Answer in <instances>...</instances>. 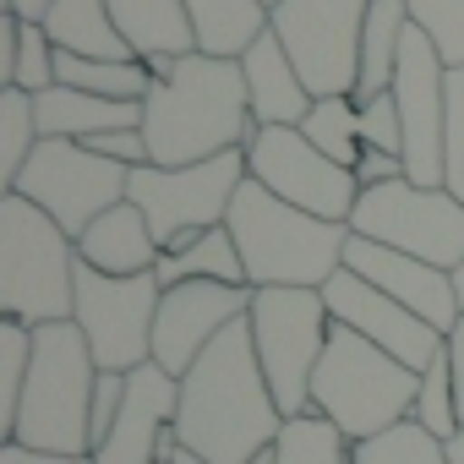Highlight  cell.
I'll return each instance as SVG.
<instances>
[{"instance_id":"37","label":"cell","mask_w":464,"mask_h":464,"mask_svg":"<svg viewBox=\"0 0 464 464\" xmlns=\"http://www.w3.org/2000/svg\"><path fill=\"white\" fill-rule=\"evenodd\" d=\"M88 148H93V153H104V159H115V164H126V169H142V164H153V153H148V137H142V126L99 131V137H88Z\"/></svg>"},{"instance_id":"40","label":"cell","mask_w":464,"mask_h":464,"mask_svg":"<svg viewBox=\"0 0 464 464\" xmlns=\"http://www.w3.org/2000/svg\"><path fill=\"white\" fill-rule=\"evenodd\" d=\"M0 464H99L93 453H44V448H28V442H6L0 448Z\"/></svg>"},{"instance_id":"42","label":"cell","mask_w":464,"mask_h":464,"mask_svg":"<svg viewBox=\"0 0 464 464\" xmlns=\"http://www.w3.org/2000/svg\"><path fill=\"white\" fill-rule=\"evenodd\" d=\"M153 464H208V459H197V453H191V448L169 431V437L159 442V459H153Z\"/></svg>"},{"instance_id":"10","label":"cell","mask_w":464,"mask_h":464,"mask_svg":"<svg viewBox=\"0 0 464 464\" xmlns=\"http://www.w3.org/2000/svg\"><path fill=\"white\" fill-rule=\"evenodd\" d=\"M126 186H131V169L93 153L88 142H66V137H44L34 148V159L12 175L6 191L28 197L34 208H44L66 236L77 241L82 229L110 213L115 202H126Z\"/></svg>"},{"instance_id":"34","label":"cell","mask_w":464,"mask_h":464,"mask_svg":"<svg viewBox=\"0 0 464 464\" xmlns=\"http://www.w3.org/2000/svg\"><path fill=\"white\" fill-rule=\"evenodd\" d=\"M55 61H61V50L50 44L44 23H23L17 66H12V82H6V88H23V93H44V88H55Z\"/></svg>"},{"instance_id":"47","label":"cell","mask_w":464,"mask_h":464,"mask_svg":"<svg viewBox=\"0 0 464 464\" xmlns=\"http://www.w3.org/2000/svg\"><path fill=\"white\" fill-rule=\"evenodd\" d=\"M263 6H268V12H274V6H279V0H263Z\"/></svg>"},{"instance_id":"25","label":"cell","mask_w":464,"mask_h":464,"mask_svg":"<svg viewBox=\"0 0 464 464\" xmlns=\"http://www.w3.org/2000/svg\"><path fill=\"white\" fill-rule=\"evenodd\" d=\"M186 279H218V285H246V263L236 252L229 224H213L186 246V252H164L159 257V285H186Z\"/></svg>"},{"instance_id":"12","label":"cell","mask_w":464,"mask_h":464,"mask_svg":"<svg viewBox=\"0 0 464 464\" xmlns=\"http://www.w3.org/2000/svg\"><path fill=\"white\" fill-rule=\"evenodd\" d=\"M164 285L159 274L115 279L88 263H77V312L72 323L82 328L99 372H137L153 361V323H159Z\"/></svg>"},{"instance_id":"46","label":"cell","mask_w":464,"mask_h":464,"mask_svg":"<svg viewBox=\"0 0 464 464\" xmlns=\"http://www.w3.org/2000/svg\"><path fill=\"white\" fill-rule=\"evenodd\" d=\"M453 290H459V306H464V263L453 268Z\"/></svg>"},{"instance_id":"33","label":"cell","mask_w":464,"mask_h":464,"mask_svg":"<svg viewBox=\"0 0 464 464\" xmlns=\"http://www.w3.org/2000/svg\"><path fill=\"white\" fill-rule=\"evenodd\" d=\"M410 28L431 39L448 72L464 66V0H410Z\"/></svg>"},{"instance_id":"31","label":"cell","mask_w":464,"mask_h":464,"mask_svg":"<svg viewBox=\"0 0 464 464\" xmlns=\"http://www.w3.org/2000/svg\"><path fill=\"white\" fill-rule=\"evenodd\" d=\"M415 420L431 431V437H442V442H453L459 437V426H464V415H459V393H453V366H448V344L437 350V361L420 372V399H415Z\"/></svg>"},{"instance_id":"11","label":"cell","mask_w":464,"mask_h":464,"mask_svg":"<svg viewBox=\"0 0 464 464\" xmlns=\"http://www.w3.org/2000/svg\"><path fill=\"white\" fill-rule=\"evenodd\" d=\"M366 12H372V0H279L268 12V28L290 50L312 99H334V93L355 99Z\"/></svg>"},{"instance_id":"2","label":"cell","mask_w":464,"mask_h":464,"mask_svg":"<svg viewBox=\"0 0 464 464\" xmlns=\"http://www.w3.org/2000/svg\"><path fill=\"white\" fill-rule=\"evenodd\" d=\"M142 137L153 164L164 169L246 148L257 137V121L241 61H213V55L175 61L169 77H159L153 93L142 99Z\"/></svg>"},{"instance_id":"23","label":"cell","mask_w":464,"mask_h":464,"mask_svg":"<svg viewBox=\"0 0 464 464\" xmlns=\"http://www.w3.org/2000/svg\"><path fill=\"white\" fill-rule=\"evenodd\" d=\"M186 12L197 28V55H213V61H241L268 34L263 0H186Z\"/></svg>"},{"instance_id":"16","label":"cell","mask_w":464,"mask_h":464,"mask_svg":"<svg viewBox=\"0 0 464 464\" xmlns=\"http://www.w3.org/2000/svg\"><path fill=\"white\" fill-rule=\"evenodd\" d=\"M344 268L361 274L366 285H377L382 295H393L399 306H410L420 323H431L442 339L453 334V323L464 317L459 306V290H453V274L437 268V263H420L410 252H393L382 241H366V236H350L344 246Z\"/></svg>"},{"instance_id":"32","label":"cell","mask_w":464,"mask_h":464,"mask_svg":"<svg viewBox=\"0 0 464 464\" xmlns=\"http://www.w3.org/2000/svg\"><path fill=\"white\" fill-rule=\"evenodd\" d=\"M28 366H34V328L28 323H0V431L12 437L23 388H28Z\"/></svg>"},{"instance_id":"26","label":"cell","mask_w":464,"mask_h":464,"mask_svg":"<svg viewBox=\"0 0 464 464\" xmlns=\"http://www.w3.org/2000/svg\"><path fill=\"white\" fill-rule=\"evenodd\" d=\"M55 82L82 88V93H104V99H126V104H142L153 93L148 61H82V55H61L55 61Z\"/></svg>"},{"instance_id":"22","label":"cell","mask_w":464,"mask_h":464,"mask_svg":"<svg viewBox=\"0 0 464 464\" xmlns=\"http://www.w3.org/2000/svg\"><path fill=\"white\" fill-rule=\"evenodd\" d=\"M44 34L61 55H82V61H137L131 44L121 39L115 17H110V0H55Z\"/></svg>"},{"instance_id":"28","label":"cell","mask_w":464,"mask_h":464,"mask_svg":"<svg viewBox=\"0 0 464 464\" xmlns=\"http://www.w3.org/2000/svg\"><path fill=\"white\" fill-rule=\"evenodd\" d=\"M274 453H279V464H355V442L317 410L290 415Z\"/></svg>"},{"instance_id":"6","label":"cell","mask_w":464,"mask_h":464,"mask_svg":"<svg viewBox=\"0 0 464 464\" xmlns=\"http://www.w3.org/2000/svg\"><path fill=\"white\" fill-rule=\"evenodd\" d=\"M415 399H420V372H410L404 361H393L388 350H377L355 328L334 323L323 366L312 377V410L317 415H328L350 442H366V437L410 420Z\"/></svg>"},{"instance_id":"15","label":"cell","mask_w":464,"mask_h":464,"mask_svg":"<svg viewBox=\"0 0 464 464\" xmlns=\"http://www.w3.org/2000/svg\"><path fill=\"white\" fill-rule=\"evenodd\" d=\"M323 301L334 312V323L355 328L361 339H372L377 350H388L393 361H404L410 372H426L442 350V334L431 323H420L410 306H399L393 295H382L377 285H366L361 274L339 268L328 285H323Z\"/></svg>"},{"instance_id":"29","label":"cell","mask_w":464,"mask_h":464,"mask_svg":"<svg viewBox=\"0 0 464 464\" xmlns=\"http://www.w3.org/2000/svg\"><path fill=\"white\" fill-rule=\"evenodd\" d=\"M355 464H448V442L431 437V431L410 415V420H399V426H388V431L355 442Z\"/></svg>"},{"instance_id":"38","label":"cell","mask_w":464,"mask_h":464,"mask_svg":"<svg viewBox=\"0 0 464 464\" xmlns=\"http://www.w3.org/2000/svg\"><path fill=\"white\" fill-rule=\"evenodd\" d=\"M121 404H126V372H99V388H93V448L115 431Z\"/></svg>"},{"instance_id":"1","label":"cell","mask_w":464,"mask_h":464,"mask_svg":"<svg viewBox=\"0 0 464 464\" xmlns=\"http://www.w3.org/2000/svg\"><path fill=\"white\" fill-rule=\"evenodd\" d=\"M279 431H285V410H279V399L263 377L252 323L241 317L180 377L175 437L208 464H246L252 453L274 448Z\"/></svg>"},{"instance_id":"36","label":"cell","mask_w":464,"mask_h":464,"mask_svg":"<svg viewBox=\"0 0 464 464\" xmlns=\"http://www.w3.org/2000/svg\"><path fill=\"white\" fill-rule=\"evenodd\" d=\"M361 142H366V148H377V153H399V159H404V121H399L393 93H382V99H366V104H361Z\"/></svg>"},{"instance_id":"39","label":"cell","mask_w":464,"mask_h":464,"mask_svg":"<svg viewBox=\"0 0 464 464\" xmlns=\"http://www.w3.org/2000/svg\"><path fill=\"white\" fill-rule=\"evenodd\" d=\"M399 175H404V159H399V153H377V148H366L361 164H355L361 191H366V186H388V180H399Z\"/></svg>"},{"instance_id":"5","label":"cell","mask_w":464,"mask_h":464,"mask_svg":"<svg viewBox=\"0 0 464 464\" xmlns=\"http://www.w3.org/2000/svg\"><path fill=\"white\" fill-rule=\"evenodd\" d=\"M77 241L28 197H0V312L44 328L77 312Z\"/></svg>"},{"instance_id":"18","label":"cell","mask_w":464,"mask_h":464,"mask_svg":"<svg viewBox=\"0 0 464 464\" xmlns=\"http://www.w3.org/2000/svg\"><path fill=\"white\" fill-rule=\"evenodd\" d=\"M77 257H82L88 268H99V274L137 279V274H159L164 246H159V236H153L148 213L126 197V202H115L110 213H99L82 236H77Z\"/></svg>"},{"instance_id":"17","label":"cell","mask_w":464,"mask_h":464,"mask_svg":"<svg viewBox=\"0 0 464 464\" xmlns=\"http://www.w3.org/2000/svg\"><path fill=\"white\" fill-rule=\"evenodd\" d=\"M175 410H180V377H169L159 361L126 372V404L115 431L93 448L99 464H153L159 442L175 431Z\"/></svg>"},{"instance_id":"24","label":"cell","mask_w":464,"mask_h":464,"mask_svg":"<svg viewBox=\"0 0 464 464\" xmlns=\"http://www.w3.org/2000/svg\"><path fill=\"white\" fill-rule=\"evenodd\" d=\"M404 34H410V0H372L366 34H361V82H355V104L393 93V72H399Z\"/></svg>"},{"instance_id":"30","label":"cell","mask_w":464,"mask_h":464,"mask_svg":"<svg viewBox=\"0 0 464 464\" xmlns=\"http://www.w3.org/2000/svg\"><path fill=\"white\" fill-rule=\"evenodd\" d=\"M39 142H44V137H39L34 93L6 88V93H0V175H6V186H12V175L34 159V148H39Z\"/></svg>"},{"instance_id":"19","label":"cell","mask_w":464,"mask_h":464,"mask_svg":"<svg viewBox=\"0 0 464 464\" xmlns=\"http://www.w3.org/2000/svg\"><path fill=\"white\" fill-rule=\"evenodd\" d=\"M241 72H246V93H252V121L257 126H301L312 115V88L301 82L290 50L279 44V34L268 28L246 55H241Z\"/></svg>"},{"instance_id":"9","label":"cell","mask_w":464,"mask_h":464,"mask_svg":"<svg viewBox=\"0 0 464 464\" xmlns=\"http://www.w3.org/2000/svg\"><path fill=\"white\" fill-rule=\"evenodd\" d=\"M350 236L382 241L393 252H410L453 274L464 263V202L442 186H415L410 175H399L388 186L361 191L350 213Z\"/></svg>"},{"instance_id":"7","label":"cell","mask_w":464,"mask_h":464,"mask_svg":"<svg viewBox=\"0 0 464 464\" xmlns=\"http://www.w3.org/2000/svg\"><path fill=\"white\" fill-rule=\"evenodd\" d=\"M246 323H252V344H257L263 377H268L285 420L306 415L312 377H317L328 334H334V312H328L323 290H257Z\"/></svg>"},{"instance_id":"35","label":"cell","mask_w":464,"mask_h":464,"mask_svg":"<svg viewBox=\"0 0 464 464\" xmlns=\"http://www.w3.org/2000/svg\"><path fill=\"white\" fill-rule=\"evenodd\" d=\"M442 191L464 202V66L448 72V131H442Z\"/></svg>"},{"instance_id":"27","label":"cell","mask_w":464,"mask_h":464,"mask_svg":"<svg viewBox=\"0 0 464 464\" xmlns=\"http://www.w3.org/2000/svg\"><path fill=\"white\" fill-rule=\"evenodd\" d=\"M301 131H306V142H312L317 153H328V159L344 164V169H355L361 153H366V142H361V104H355L350 93L317 99L312 115L301 121Z\"/></svg>"},{"instance_id":"45","label":"cell","mask_w":464,"mask_h":464,"mask_svg":"<svg viewBox=\"0 0 464 464\" xmlns=\"http://www.w3.org/2000/svg\"><path fill=\"white\" fill-rule=\"evenodd\" d=\"M246 464H279V453H274V448H263V453H252Z\"/></svg>"},{"instance_id":"4","label":"cell","mask_w":464,"mask_h":464,"mask_svg":"<svg viewBox=\"0 0 464 464\" xmlns=\"http://www.w3.org/2000/svg\"><path fill=\"white\" fill-rule=\"evenodd\" d=\"M93 388L99 361L77 323L34 328V366L6 442H28L44 453H93Z\"/></svg>"},{"instance_id":"41","label":"cell","mask_w":464,"mask_h":464,"mask_svg":"<svg viewBox=\"0 0 464 464\" xmlns=\"http://www.w3.org/2000/svg\"><path fill=\"white\" fill-rule=\"evenodd\" d=\"M442 344H448V366H453V393H459V415H464V317L453 323V334H448Z\"/></svg>"},{"instance_id":"21","label":"cell","mask_w":464,"mask_h":464,"mask_svg":"<svg viewBox=\"0 0 464 464\" xmlns=\"http://www.w3.org/2000/svg\"><path fill=\"white\" fill-rule=\"evenodd\" d=\"M34 110H39V137H66V142H88V137L121 131V126H142V104L82 93V88H66V82L34 93Z\"/></svg>"},{"instance_id":"8","label":"cell","mask_w":464,"mask_h":464,"mask_svg":"<svg viewBox=\"0 0 464 464\" xmlns=\"http://www.w3.org/2000/svg\"><path fill=\"white\" fill-rule=\"evenodd\" d=\"M241 186H246V148L202 159V164H180V169L142 164V169H131L126 197L148 213L164 252H186L202 229L229 218V202H236Z\"/></svg>"},{"instance_id":"43","label":"cell","mask_w":464,"mask_h":464,"mask_svg":"<svg viewBox=\"0 0 464 464\" xmlns=\"http://www.w3.org/2000/svg\"><path fill=\"white\" fill-rule=\"evenodd\" d=\"M50 6H55V0H6V12H17L23 23H44Z\"/></svg>"},{"instance_id":"13","label":"cell","mask_w":464,"mask_h":464,"mask_svg":"<svg viewBox=\"0 0 464 464\" xmlns=\"http://www.w3.org/2000/svg\"><path fill=\"white\" fill-rule=\"evenodd\" d=\"M246 175L263 180L290 208L334 218V224H350V213L361 202L355 169H344L328 153H317L301 126H257V137L246 142Z\"/></svg>"},{"instance_id":"44","label":"cell","mask_w":464,"mask_h":464,"mask_svg":"<svg viewBox=\"0 0 464 464\" xmlns=\"http://www.w3.org/2000/svg\"><path fill=\"white\" fill-rule=\"evenodd\" d=\"M448 464H464V426H459V437L448 442Z\"/></svg>"},{"instance_id":"14","label":"cell","mask_w":464,"mask_h":464,"mask_svg":"<svg viewBox=\"0 0 464 464\" xmlns=\"http://www.w3.org/2000/svg\"><path fill=\"white\" fill-rule=\"evenodd\" d=\"M252 285H218V279H186V285H164L159 301V323H153V361L169 377H186L197 366V355L252 312Z\"/></svg>"},{"instance_id":"20","label":"cell","mask_w":464,"mask_h":464,"mask_svg":"<svg viewBox=\"0 0 464 464\" xmlns=\"http://www.w3.org/2000/svg\"><path fill=\"white\" fill-rule=\"evenodd\" d=\"M110 17L137 61H186L197 55V28L186 0H110Z\"/></svg>"},{"instance_id":"3","label":"cell","mask_w":464,"mask_h":464,"mask_svg":"<svg viewBox=\"0 0 464 464\" xmlns=\"http://www.w3.org/2000/svg\"><path fill=\"white\" fill-rule=\"evenodd\" d=\"M224 224L236 236V252L246 263L252 290H323L344 268L350 224L301 213L252 175L236 191V202H229Z\"/></svg>"}]
</instances>
